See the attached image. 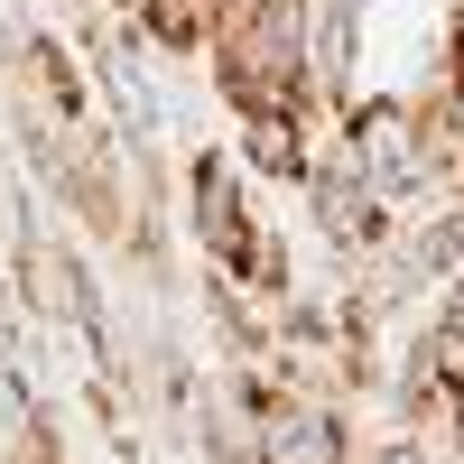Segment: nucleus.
<instances>
[{"instance_id": "1", "label": "nucleus", "mask_w": 464, "mask_h": 464, "mask_svg": "<svg viewBox=\"0 0 464 464\" xmlns=\"http://www.w3.org/2000/svg\"><path fill=\"white\" fill-rule=\"evenodd\" d=\"M306 47H316V0H223L214 19V93L223 111H269V102H306Z\"/></svg>"}, {"instance_id": "2", "label": "nucleus", "mask_w": 464, "mask_h": 464, "mask_svg": "<svg viewBox=\"0 0 464 464\" xmlns=\"http://www.w3.org/2000/svg\"><path fill=\"white\" fill-rule=\"evenodd\" d=\"M10 288H19V306L37 325L102 343V279H93V260L74 251L65 232H19L10 242Z\"/></svg>"}, {"instance_id": "3", "label": "nucleus", "mask_w": 464, "mask_h": 464, "mask_svg": "<svg viewBox=\"0 0 464 464\" xmlns=\"http://www.w3.org/2000/svg\"><path fill=\"white\" fill-rule=\"evenodd\" d=\"M186 232H196L214 279H242V260L260 242V205L232 149H186Z\"/></svg>"}, {"instance_id": "4", "label": "nucleus", "mask_w": 464, "mask_h": 464, "mask_svg": "<svg viewBox=\"0 0 464 464\" xmlns=\"http://www.w3.org/2000/svg\"><path fill=\"white\" fill-rule=\"evenodd\" d=\"M306 214H316V232H325L334 260H372V251L400 232V205L381 196L353 159H343V140L316 149V168H306Z\"/></svg>"}, {"instance_id": "5", "label": "nucleus", "mask_w": 464, "mask_h": 464, "mask_svg": "<svg viewBox=\"0 0 464 464\" xmlns=\"http://www.w3.org/2000/svg\"><path fill=\"white\" fill-rule=\"evenodd\" d=\"M232 159H242L251 186H306V168H316V111L306 102L232 111Z\"/></svg>"}, {"instance_id": "6", "label": "nucleus", "mask_w": 464, "mask_h": 464, "mask_svg": "<svg viewBox=\"0 0 464 464\" xmlns=\"http://www.w3.org/2000/svg\"><path fill=\"white\" fill-rule=\"evenodd\" d=\"M214 19H223V0H140L130 37L149 56H205L214 47Z\"/></svg>"}, {"instance_id": "7", "label": "nucleus", "mask_w": 464, "mask_h": 464, "mask_svg": "<svg viewBox=\"0 0 464 464\" xmlns=\"http://www.w3.org/2000/svg\"><path fill=\"white\" fill-rule=\"evenodd\" d=\"M65 464H74V455H65Z\"/></svg>"}]
</instances>
